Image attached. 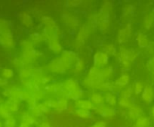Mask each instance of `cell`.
<instances>
[{
  "instance_id": "8d00e7d4",
  "label": "cell",
  "mask_w": 154,
  "mask_h": 127,
  "mask_svg": "<svg viewBox=\"0 0 154 127\" xmlns=\"http://www.w3.org/2000/svg\"><path fill=\"white\" fill-rule=\"evenodd\" d=\"M0 75H1V76H2V78H4V79L8 80V79H11V78L14 76V71H13L11 69L2 68V70H1V71H0Z\"/></svg>"
},
{
  "instance_id": "484cf974",
  "label": "cell",
  "mask_w": 154,
  "mask_h": 127,
  "mask_svg": "<svg viewBox=\"0 0 154 127\" xmlns=\"http://www.w3.org/2000/svg\"><path fill=\"white\" fill-rule=\"evenodd\" d=\"M85 68V64L84 60L79 58L73 65V73L75 75L81 74Z\"/></svg>"
},
{
  "instance_id": "7c38bea8",
  "label": "cell",
  "mask_w": 154,
  "mask_h": 127,
  "mask_svg": "<svg viewBox=\"0 0 154 127\" xmlns=\"http://www.w3.org/2000/svg\"><path fill=\"white\" fill-rule=\"evenodd\" d=\"M61 83L62 88L68 93H70L71 91L79 88L78 82L74 79H72V78H69V79H65Z\"/></svg>"
},
{
  "instance_id": "5bb4252c",
  "label": "cell",
  "mask_w": 154,
  "mask_h": 127,
  "mask_svg": "<svg viewBox=\"0 0 154 127\" xmlns=\"http://www.w3.org/2000/svg\"><path fill=\"white\" fill-rule=\"evenodd\" d=\"M105 98V104L109 107H115L118 105V97L116 94L112 92L103 93Z\"/></svg>"
},
{
  "instance_id": "ac0fdd59",
  "label": "cell",
  "mask_w": 154,
  "mask_h": 127,
  "mask_svg": "<svg viewBox=\"0 0 154 127\" xmlns=\"http://www.w3.org/2000/svg\"><path fill=\"white\" fill-rule=\"evenodd\" d=\"M130 82V76L127 72H124L121 74L120 76L116 79V81L114 82V83L116 85H117L119 87H125L129 84Z\"/></svg>"
},
{
  "instance_id": "4fadbf2b",
  "label": "cell",
  "mask_w": 154,
  "mask_h": 127,
  "mask_svg": "<svg viewBox=\"0 0 154 127\" xmlns=\"http://www.w3.org/2000/svg\"><path fill=\"white\" fill-rule=\"evenodd\" d=\"M89 99L94 107H98V106H102L105 104V98H104V94H101L99 92H93L92 94H90Z\"/></svg>"
},
{
  "instance_id": "74e56055",
  "label": "cell",
  "mask_w": 154,
  "mask_h": 127,
  "mask_svg": "<svg viewBox=\"0 0 154 127\" xmlns=\"http://www.w3.org/2000/svg\"><path fill=\"white\" fill-rule=\"evenodd\" d=\"M26 105H27V108L28 110H32V109L35 108L38 104V101H37L35 98L32 97V98H29V100L26 101Z\"/></svg>"
},
{
  "instance_id": "4dcf8cb0",
  "label": "cell",
  "mask_w": 154,
  "mask_h": 127,
  "mask_svg": "<svg viewBox=\"0 0 154 127\" xmlns=\"http://www.w3.org/2000/svg\"><path fill=\"white\" fill-rule=\"evenodd\" d=\"M20 21L23 26H26V28H31L32 26V19L29 14L26 13H23L20 15Z\"/></svg>"
},
{
  "instance_id": "c3c4849f",
  "label": "cell",
  "mask_w": 154,
  "mask_h": 127,
  "mask_svg": "<svg viewBox=\"0 0 154 127\" xmlns=\"http://www.w3.org/2000/svg\"><path fill=\"white\" fill-rule=\"evenodd\" d=\"M149 115H150L152 119L154 120V105L151 107L150 110H149Z\"/></svg>"
},
{
  "instance_id": "f1b7e54d",
  "label": "cell",
  "mask_w": 154,
  "mask_h": 127,
  "mask_svg": "<svg viewBox=\"0 0 154 127\" xmlns=\"http://www.w3.org/2000/svg\"><path fill=\"white\" fill-rule=\"evenodd\" d=\"M143 25L145 29H149L154 25V14L149 13L143 19Z\"/></svg>"
},
{
  "instance_id": "ba28073f",
  "label": "cell",
  "mask_w": 154,
  "mask_h": 127,
  "mask_svg": "<svg viewBox=\"0 0 154 127\" xmlns=\"http://www.w3.org/2000/svg\"><path fill=\"white\" fill-rule=\"evenodd\" d=\"M141 98L143 102L146 104H150L154 100V88L151 85L144 86L141 93Z\"/></svg>"
},
{
  "instance_id": "e575fe53",
  "label": "cell",
  "mask_w": 154,
  "mask_h": 127,
  "mask_svg": "<svg viewBox=\"0 0 154 127\" xmlns=\"http://www.w3.org/2000/svg\"><path fill=\"white\" fill-rule=\"evenodd\" d=\"M13 64H14V67L19 70H22V69L25 68L26 67V64H25L24 60L22 58V57H15L14 60H13Z\"/></svg>"
},
{
  "instance_id": "d6a6232c",
  "label": "cell",
  "mask_w": 154,
  "mask_h": 127,
  "mask_svg": "<svg viewBox=\"0 0 154 127\" xmlns=\"http://www.w3.org/2000/svg\"><path fill=\"white\" fill-rule=\"evenodd\" d=\"M133 88L132 86H128L124 89L121 90L120 92L119 93L118 98H131L133 94Z\"/></svg>"
},
{
  "instance_id": "7402d4cb",
  "label": "cell",
  "mask_w": 154,
  "mask_h": 127,
  "mask_svg": "<svg viewBox=\"0 0 154 127\" xmlns=\"http://www.w3.org/2000/svg\"><path fill=\"white\" fill-rule=\"evenodd\" d=\"M137 44L138 45L139 48H147V46L149 45V42L148 40V38L146 35L143 33H137Z\"/></svg>"
},
{
  "instance_id": "4316f807",
  "label": "cell",
  "mask_w": 154,
  "mask_h": 127,
  "mask_svg": "<svg viewBox=\"0 0 154 127\" xmlns=\"http://www.w3.org/2000/svg\"><path fill=\"white\" fill-rule=\"evenodd\" d=\"M21 49L22 52L26 53V52H29V51H32V50L35 49V45L33 44V42L31 41V39H26L22 41L21 42Z\"/></svg>"
},
{
  "instance_id": "3957f363",
  "label": "cell",
  "mask_w": 154,
  "mask_h": 127,
  "mask_svg": "<svg viewBox=\"0 0 154 127\" xmlns=\"http://www.w3.org/2000/svg\"><path fill=\"white\" fill-rule=\"evenodd\" d=\"M60 58L66 70H68L72 66H73L77 60L79 59L77 57L76 53L72 51H68V50L62 51Z\"/></svg>"
},
{
  "instance_id": "8992f818",
  "label": "cell",
  "mask_w": 154,
  "mask_h": 127,
  "mask_svg": "<svg viewBox=\"0 0 154 127\" xmlns=\"http://www.w3.org/2000/svg\"><path fill=\"white\" fill-rule=\"evenodd\" d=\"M109 60V55H107L106 53L103 51H97L93 56V64L94 67L102 69L107 66Z\"/></svg>"
},
{
  "instance_id": "ffe728a7",
  "label": "cell",
  "mask_w": 154,
  "mask_h": 127,
  "mask_svg": "<svg viewBox=\"0 0 154 127\" xmlns=\"http://www.w3.org/2000/svg\"><path fill=\"white\" fill-rule=\"evenodd\" d=\"M118 105L121 108L124 110H129L131 107L135 105L134 101L131 98H118Z\"/></svg>"
},
{
  "instance_id": "60d3db41",
  "label": "cell",
  "mask_w": 154,
  "mask_h": 127,
  "mask_svg": "<svg viewBox=\"0 0 154 127\" xmlns=\"http://www.w3.org/2000/svg\"><path fill=\"white\" fill-rule=\"evenodd\" d=\"M107 123L104 120H97L94 122L90 127H106Z\"/></svg>"
},
{
  "instance_id": "277c9868",
  "label": "cell",
  "mask_w": 154,
  "mask_h": 127,
  "mask_svg": "<svg viewBox=\"0 0 154 127\" xmlns=\"http://www.w3.org/2000/svg\"><path fill=\"white\" fill-rule=\"evenodd\" d=\"M94 113L100 116V117L105 118V119H111L117 113V110L115 107H109L106 104L102 106H98V107H94Z\"/></svg>"
},
{
  "instance_id": "44dd1931",
  "label": "cell",
  "mask_w": 154,
  "mask_h": 127,
  "mask_svg": "<svg viewBox=\"0 0 154 127\" xmlns=\"http://www.w3.org/2000/svg\"><path fill=\"white\" fill-rule=\"evenodd\" d=\"M134 122V127H149L151 124L150 119L145 115L138 117Z\"/></svg>"
},
{
  "instance_id": "8fae6325",
  "label": "cell",
  "mask_w": 154,
  "mask_h": 127,
  "mask_svg": "<svg viewBox=\"0 0 154 127\" xmlns=\"http://www.w3.org/2000/svg\"><path fill=\"white\" fill-rule=\"evenodd\" d=\"M74 106L76 109H84V110H93L94 108V105L90 101L89 98H81L74 101Z\"/></svg>"
},
{
  "instance_id": "2e32d148",
  "label": "cell",
  "mask_w": 154,
  "mask_h": 127,
  "mask_svg": "<svg viewBox=\"0 0 154 127\" xmlns=\"http://www.w3.org/2000/svg\"><path fill=\"white\" fill-rule=\"evenodd\" d=\"M73 114L79 119H83V120H88L92 117V113L91 110H84V109H76L75 108Z\"/></svg>"
},
{
  "instance_id": "6da1fadb",
  "label": "cell",
  "mask_w": 154,
  "mask_h": 127,
  "mask_svg": "<svg viewBox=\"0 0 154 127\" xmlns=\"http://www.w3.org/2000/svg\"><path fill=\"white\" fill-rule=\"evenodd\" d=\"M118 60L120 64V68L124 72H126L131 67L132 63L137 57V51L134 48H128L125 46L120 48V51L118 53Z\"/></svg>"
},
{
  "instance_id": "f907efd6",
  "label": "cell",
  "mask_w": 154,
  "mask_h": 127,
  "mask_svg": "<svg viewBox=\"0 0 154 127\" xmlns=\"http://www.w3.org/2000/svg\"><path fill=\"white\" fill-rule=\"evenodd\" d=\"M0 127H4L3 119H2V118H0Z\"/></svg>"
},
{
  "instance_id": "7bdbcfd3",
  "label": "cell",
  "mask_w": 154,
  "mask_h": 127,
  "mask_svg": "<svg viewBox=\"0 0 154 127\" xmlns=\"http://www.w3.org/2000/svg\"><path fill=\"white\" fill-rule=\"evenodd\" d=\"M11 88H4L3 91H2V94H3L5 97H7V98H9L10 94H11Z\"/></svg>"
},
{
  "instance_id": "ee69618b",
  "label": "cell",
  "mask_w": 154,
  "mask_h": 127,
  "mask_svg": "<svg viewBox=\"0 0 154 127\" xmlns=\"http://www.w3.org/2000/svg\"><path fill=\"white\" fill-rule=\"evenodd\" d=\"M132 10L133 9H132V6H131V5H127L124 8L123 11H124V12H125V14H131V13L132 12Z\"/></svg>"
},
{
  "instance_id": "5b68a950",
  "label": "cell",
  "mask_w": 154,
  "mask_h": 127,
  "mask_svg": "<svg viewBox=\"0 0 154 127\" xmlns=\"http://www.w3.org/2000/svg\"><path fill=\"white\" fill-rule=\"evenodd\" d=\"M46 68L51 73H57V74L64 73L66 70L63 66V63H62L61 60H60V56L54 57L51 61L48 62L46 66Z\"/></svg>"
},
{
  "instance_id": "9a60e30c",
  "label": "cell",
  "mask_w": 154,
  "mask_h": 127,
  "mask_svg": "<svg viewBox=\"0 0 154 127\" xmlns=\"http://www.w3.org/2000/svg\"><path fill=\"white\" fill-rule=\"evenodd\" d=\"M48 48L54 54H58L62 52V46L59 42L58 39H51L48 40Z\"/></svg>"
},
{
  "instance_id": "e0dca14e",
  "label": "cell",
  "mask_w": 154,
  "mask_h": 127,
  "mask_svg": "<svg viewBox=\"0 0 154 127\" xmlns=\"http://www.w3.org/2000/svg\"><path fill=\"white\" fill-rule=\"evenodd\" d=\"M102 51L109 56H116L117 54L116 47L112 42H104L102 45Z\"/></svg>"
},
{
  "instance_id": "b9f144b4",
  "label": "cell",
  "mask_w": 154,
  "mask_h": 127,
  "mask_svg": "<svg viewBox=\"0 0 154 127\" xmlns=\"http://www.w3.org/2000/svg\"><path fill=\"white\" fill-rule=\"evenodd\" d=\"M147 68L149 69V70H150L151 72L154 70V57H152V58H150L148 60Z\"/></svg>"
},
{
  "instance_id": "d4e9b609",
  "label": "cell",
  "mask_w": 154,
  "mask_h": 127,
  "mask_svg": "<svg viewBox=\"0 0 154 127\" xmlns=\"http://www.w3.org/2000/svg\"><path fill=\"white\" fill-rule=\"evenodd\" d=\"M7 104H8V107H9L10 112L12 115L18 114L20 113V103H17L16 101H12L11 99H8L6 101Z\"/></svg>"
},
{
  "instance_id": "f35d334b",
  "label": "cell",
  "mask_w": 154,
  "mask_h": 127,
  "mask_svg": "<svg viewBox=\"0 0 154 127\" xmlns=\"http://www.w3.org/2000/svg\"><path fill=\"white\" fill-rule=\"evenodd\" d=\"M77 21L78 20H76V18L72 15L68 16L67 18H66V22L70 27H75L76 25H78V22Z\"/></svg>"
},
{
  "instance_id": "681fc988",
  "label": "cell",
  "mask_w": 154,
  "mask_h": 127,
  "mask_svg": "<svg viewBox=\"0 0 154 127\" xmlns=\"http://www.w3.org/2000/svg\"><path fill=\"white\" fill-rule=\"evenodd\" d=\"M18 127H31V126H29V125H27V124L23 123V122H20L18 125Z\"/></svg>"
},
{
  "instance_id": "9c48e42d",
  "label": "cell",
  "mask_w": 154,
  "mask_h": 127,
  "mask_svg": "<svg viewBox=\"0 0 154 127\" xmlns=\"http://www.w3.org/2000/svg\"><path fill=\"white\" fill-rule=\"evenodd\" d=\"M131 36V28L130 26L123 27L118 32L117 40L119 44H125L128 41Z\"/></svg>"
},
{
  "instance_id": "7a4b0ae2",
  "label": "cell",
  "mask_w": 154,
  "mask_h": 127,
  "mask_svg": "<svg viewBox=\"0 0 154 127\" xmlns=\"http://www.w3.org/2000/svg\"><path fill=\"white\" fill-rule=\"evenodd\" d=\"M0 45L5 48H13L14 46L11 26L6 20L2 19H0Z\"/></svg>"
},
{
  "instance_id": "bcb514c9",
  "label": "cell",
  "mask_w": 154,
  "mask_h": 127,
  "mask_svg": "<svg viewBox=\"0 0 154 127\" xmlns=\"http://www.w3.org/2000/svg\"><path fill=\"white\" fill-rule=\"evenodd\" d=\"M7 84H8V80L2 78V76H0V87L5 86Z\"/></svg>"
},
{
  "instance_id": "603a6c76",
  "label": "cell",
  "mask_w": 154,
  "mask_h": 127,
  "mask_svg": "<svg viewBox=\"0 0 154 127\" xmlns=\"http://www.w3.org/2000/svg\"><path fill=\"white\" fill-rule=\"evenodd\" d=\"M32 71H33V67H27L22 70H19V77L21 79V81L26 80V79H31L32 76Z\"/></svg>"
},
{
  "instance_id": "f6af8a7d",
  "label": "cell",
  "mask_w": 154,
  "mask_h": 127,
  "mask_svg": "<svg viewBox=\"0 0 154 127\" xmlns=\"http://www.w3.org/2000/svg\"><path fill=\"white\" fill-rule=\"evenodd\" d=\"M68 3L67 5H69V6L70 7H75V6H77V5H79V2H82L81 1H68Z\"/></svg>"
},
{
  "instance_id": "d6986e66",
  "label": "cell",
  "mask_w": 154,
  "mask_h": 127,
  "mask_svg": "<svg viewBox=\"0 0 154 127\" xmlns=\"http://www.w3.org/2000/svg\"><path fill=\"white\" fill-rule=\"evenodd\" d=\"M69 107V102H68V98H57V107L55 108V111L58 113L65 111L67 110Z\"/></svg>"
},
{
  "instance_id": "f546056e",
  "label": "cell",
  "mask_w": 154,
  "mask_h": 127,
  "mask_svg": "<svg viewBox=\"0 0 154 127\" xmlns=\"http://www.w3.org/2000/svg\"><path fill=\"white\" fill-rule=\"evenodd\" d=\"M4 127H18V122L14 115H11L3 119Z\"/></svg>"
},
{
  "instance_id": "ab89813d",
  "label": "cell",
  "mask_w": 154,
  "mask_h": 127,
  "mask_svg": "<svg viewBox=\"0 0 154 127\" xmlns=\"http://www.w3.org/2000/svg\"><path fill=\"white\" fill-rule=\"evenodd\" d=\"M36 127H52L50 121L47 119H42L38 121V123L37 124Z\"/></svg>"
},
{
  "instance_id": "83f0119b",
  "label": "cell",
  "mask_w": 154,
  "mask_h": 127,
  "mask_svg": "<svg viewBox=\"0 0 154 127\" xmlns=\"http://www.w3.org/2000/svg\"><path fill=\"white\" fill-rule=\"evenodd\" d=\"M29 39H31L34 45H38V44H40L44 41L47 40L45 35L40 33H33L29 36Z\"/></svg>"
},
{
  "instance_id": "d590c367",
  "label": "cell",
  "mask_w": 154,
  "mask_h": 127,
  "mask_svg": "<svg viewBox=\"0 0 154 127\" xmlns=\"http://www.w3.org/2000/svg\"><path fill=\"white\" fill-rule=\"evenodd\" d=\"M47 95L46 91L42 88H38V89L35 90V92L33 94V98L36 100L37 101H39L41 100H44Z\"/></svg>"
},
{
  "instance_id": "cb8c5ba5",
  "label": "cell",
  "mask_w": 154,
  "mask_h": 127,
  "mask_svg": "<svg viewBox=\"0 0 154 127\" xmlns=\"http://www.w3.org/2000/svg\"><path fill=\"white\" fill-rule=\"evenodd\" d=\"M85 91L81 88H77V89L74 90V91H71L69 94V98L72 99V101H75L77 100L81 99V98H85Z\"/></svg>"
},
{
  "instance_id": "30bf717a",
  "label": "cell",
  "mask_w": 154,
  "mask_h": 127,
  "mask_svg": "<svg viewBox=\"0 0 154 127\" xmlns=\"http://www.w3.org/2000/svg\"><path fill=\"white\" fill-rule=\"evenodd\" d=\"M143 110L140 107H139L138 105L135 104L133 107H131V109L128 110V111L126 112V117L128 119L131 121H135L140 116H143Z\"/></svg>"
},
{
  "instance_id": "836d02e7",
  "label": "cell",
  "mask_w": 154,
  "mask_h": 127,
  "mask_svg": "<svg viewBox=\"0 0 154 127\" xmlns=\"http://www.w3.org/2000/svg\"><path fill=\"white\" fill-rule=\"evenodd\" d=\"M133 88V92L136 94L138 95L140 93H142L143 88H144V85H143V82L140 80H137L134 82V83L132 85Z\"/></svg>"
},
{
  "instance_id": "52a82bcc",
  "label": "cell",
  "mask_w": 154,
  "mask_h": 127,
  "mask_svg": "<svg viewBox=\"0 0 154 127\" xmlns=\"http://www.w3.org/2000/svg\"><path fill=\"white\" fill-rule=\"evenodd\" d=\"M19 118H20V122L27 124L31 127L34 126V125L36 126L37 124L38 123V121H39V119L35 118L29 110L20 113Z\"/></svg>"
},
{
  "instance_id": "1f68e13d",
  "label": "cell",
  "mask_w": 154,
  "mask_h": 127,
  "mask_svg": "<svg viewBox=\"0 0 154 127\" xmlns=\"http://www.w3.org/2000/svg\"><path fill=\"white\" fill-rule=\"evenodd\" d=\"M114 73V70L111 66H106V67L102 68V76L103 80H109L110 78L112 77Z\"/></svg>"
},
{
  "instance_id": "7dc6e473",
  "label": "cell",
  "mask_w": 154,
  "mask_h": 127,
  "mask_svg": "<svg viewBox=\"0 0 154 127\" xmlns=\"http://www.w3.org/2000/svg\"><path fill=\"white\" fill-rule=\"evenodd\" d=\"M5 101H2L1 98H0V118H2L3 116V112H2V103Z\"/></svg>"
}]
</instances>
